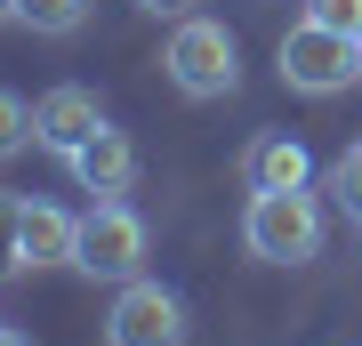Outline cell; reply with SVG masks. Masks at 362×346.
I'll list each match as a JSON object with an SVG mask.
<instances>
[{
	"mask_svg": "<svg viewBox=\"0 0 362 346\" xmlns=\"http://www.w3.org/2000/svg\"><path fill=\"white\" fill-rule=\"evenodd\" d=\"M242 250L258 258V266H306V258H322V202H314V185L250 193V209H242Z\"/></svg>",
	"mask_w": 362,
	"mask_h": 346,
	"instance_id": "cell-1",
	"label": "cell"
},
{
	"mask_svg": "<svg viewBox=\"0 0 362 346\" xmlns=\"http://www.w3.org/2000/svg\"><path fill=\"white\" fill-rule=\"evenodd\" d=\"M161 73H169L177 97L209 105V97L242 89V49H233V33L218 16H177V33H169V49H161Z\"/></svg>",
	"mask_w": 362,
	"mask_h": 346,
	"instance_id": "cell-2",
	"label": "cell"
},
{
	"mask_svg": "<svg viewBox=\"0 0 362 346\" xmlns=\"http://www.w3.org/2000/svg\"><path fill=\"white\" fill-rule=\"evenodd\" d=\"M274 73H282V89H298V97H338V89L362 81V49H354V33H330V25H314V16H298V25L274 40Z\"/></svg>",
	"mask_w": 362,
	"mask_h": 346,
	"instance_id": "cell-3",
	"label": "cell"
},
{
	"mask_svg": "<svg viewBox=\"0 0 362 346\" xmlns=\"http://www.w3.org/2000/svg\"><path fill=\"white\" fill-rule=\"evenodd\" d=\"M73 266L89 274V282H137V274H145V218L121 202V193H97V202L81 209Z\"/></svg>",
	"mask_w": 362,
	"mask_h": 346,
	"instance_id": "cell-4",
	"label": "cell"
},
{
	"mask_svg": "<svg viewBox=\"0 0 362 346\" xmlns=\"http://www.w3.org/2000/svg\"><path fill=\"white\" fill-rule=\"evenodd\" d=\"M185 298L153 282V274H137V282H121L113 314H105V346H185Z\"/></svg>",
	"mask_w": 362,
	"mask_h": 346,
	"instance_id": "cell-5",
	"label": "cell"
},
{
	"mask_svg": "<svg viewBox=\"0 0 362 346\" xmlns=\"http://www.w3.org/2000/svg\"><path fill=\"white\" fill-rule=\"evenodd\" d=\"M97 129H105V105H97V89H81V81H57V89L33 105V137H40V154H57V161H73Z\"/></svg>",
	"mask_w": 362,
	"mask_h": 346,
	"instance_id": "cell-6",
	"label": "cell"
},
{
	"mask_svg": "<svg viewBox=\"0 0 362 346\" xmlns=\"http://www.w3.org/2000/svg\"><path fill=\"white\" fill-rule=\"evenodd\" d=\"M65 169L81 178V193H129V185H137V145H129V129H113V121H105L97 137L65 161Z\"/></svg>",
	"mask_w": 362,
	"mask_h": 346,
	"instance_id": "cell-7",
	"label": "cell"
},
{
	"mask_svg": "<svg viewBox=\"0 0 362 346\" xmlns=\"http://www.w3.org/2000/svg\"><path fill=\"white\" fill-rule=\"evenodd\" d=\"M242 178H250V193H290V185H314V154H306L298 137H282V129H266V137H250Z\"/></svg>",
	"mask_w": 362,
	"mask_h": 346,
	"instance_id": "cell-8",
	"label": "cell"
},
{
	"mask_svg": "<svg viewBox=\"0 0 362 346\" xmlns=\"http://www.w3.org/2000/svg\"><path fill=\"white\" fill-rule=\"evenodd\" d=\"M73 250H81V218H73V209L25 202V242H16L25 274H40V266H73Z\"/></svg>",
	"mask_w": 362,
	"mask_h": 346,
	"instance_id": "cell-9",
	"label": "cell"
},
{
	"mask_svg": "<svg viewBox=\"0 0 362 346\" xmlns=\"http://www.w3.org/2000/svg\"><path fill=\"white\" fill-rule=\"evenodd\" d=\"M16 25L40 33V40H73L89 25V0H16Z\"/></svg>",
	"mask_w": 362,
	"mask_h": 346,
	"instance_id": "cell-10",
	"label": "cell"
},
{
	"mask_svg": "<svg viewBox=\"0 0 362 346\" xmlns=\"http://www.w3.org/2000/svg\"><path fill=\"white\" fill-rule=\"evenodd\" d=\"M330 202H338V218H346V226L362 233V137H354L346 154L330 161Z\"/></svg>",
	"mask_w": 362,
	"mask_h": 346,
	"instance_id": "cell-11",
	"label": "cell"
},
{
	"mask_svg": "<svg viewBox=\"0 0 362 346\" xmlns=\"http://www.w3.org/2000/svg\"><path fill=\"white\" fill-rule=\"evenodd\" d=\"M25 145H40V137H33V105L16 97V89H0V169L25 154Z\"/></svg>",
	"mask_w": 362,
	"mask_h": 346,
	"instance_id": "cell-12",
	"label": "cell"
},
{
	"mask_svg": "<svg viewBox=\"0 0 362 346\" xmlns=\"http://www.w3.org/2000/svg\"><path fill=\"white\" fill-rule=\"evenodd\" d=\"M16 242H25V193H8V185H0V274H25Z\"/></svg>",
	"mask_w": 362,
	"mask_h": 346,
	"instance_id": "cell-13",
	"label": "cell"
},
{
	"mask_svg": "<svg viewBox=\"0 0 362 346\" xmlns=\"http://www.w3.org/2000/svg\"><path fill=\"white\" fill-rule=\"evenodd\" d=\"M306 16H314V25H330V33H354V40H362V0H306Z\"/></svg>",
	"mask_w": 362,
	"mask_h": 346,
	"instance_id": "cell-14",
	"label": "cell"
},
{
	"mask_svg": "<svg viewBox=\"0 0 362 346\" xmlns=\"http://www.w3.org/2000/svg\"><path fill=\"white\" fill-rule=\"evenodd\" d=\"M145 16H194V0H137Z\"/></svg>",
	"mask_w": 362,
	"mask_h": 346,
	"instance_id": "cell-15",
	"label": "cell"
},
{
	"mask_svg": "<svg viewBox=\"0 0 362 346\" xmlns=\"http://www.w3.org/2000/svg\"><path fill=\"white\" fill-rule=\"evenodd\" d=\"M0 346H33V338H25V330H8V322H0Z\"/></svg>",
	"mask_w": 362,
	"mask_h": 346,
	"instance_id": "cell-16",
	"label": "cell"
},
{
	"mask_svg": "<svg viewBox=\"0 0 362 346\" xmlns=\"http://www.w3.org/2000/svg\"><path fill=\"white\" fill-rule=\"evenodd\" d=\"M0 25H16V0H0Z\"/></svg>",
	"mask_w": 362,
	"mask_h": 346,
	"instance_id": "cell-17",
	"label": "cell"
},
{
	"mask_svg": "<svg viewBox=\"0 0 362 346\" xmlns=\"http://www.w3.org/2000/svg\"><path fill=\"white\" fill-rule=\"evenodd\" d=\"M354 49H362V40H354Z\"/></svg>",
	"mask_w": 362,
	"mask_h": 346,
	"instance_id": "cell-18",
	"label": "cell"
}]
</instances>
